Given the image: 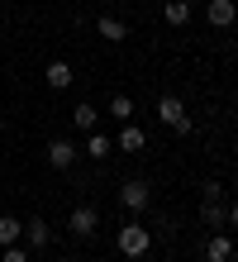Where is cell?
<instances>
[{
	"mask_svg": "<svg viewBox=\"0 0 238 262\" xmlns=\"http://www.w3.org/2000/svg\"><path fill=\"white\" fill-rule=\"evenodd\" d=\"M115 248H119L124 257H143V253H153V229H143L138 220L119 224V234H115Z\"/></svg>",
	"mask_w": 238,
	"mask_h": 262,
	"instance_id": "cell-1",
	"label": "cell"
},
{
	"mask_svg": "<svg viewBox=\"0 0 238 262\" xmlns=\"http://www.w3.org/2000/svg\"><path fill=\"white\" fill-rule=\"evenodd\" d=\"M157 119H162L171 134H181V138L196 129V124H190V115H186V105H181V96H162V100H157Z\"/></svg>",
	"mask_w": 238,
	"mask_h": 262,
	"instance_id": "cell-2",
	"label": "cell"
},
{
	"mask_svg": "<svg viewBox=\"0 0 238 262\" xmlns=\"http://www.w3.org/2000/svg\"><path fill=\"white\" fill-rule=\"evenodd\" d=\"M119 205H124V210H134V214H138V210H148V205H153V186H148V181H138V177H134V181H124V186H119Z\"/></svg>",
	"mask_w": 238,
	"mask_h": 262,
	"instance_id": "cell-3",
	"label": "cell"
},
{
	"mask_svg": "<svg viewBox=\"0 0 238 262\" xmlns=\"http://www.w3.org/2000/svg\"><path fill=\"white\" fill-rule=\"evenodd\" d=\"M67 229H72L76 238H91L95 229H100V210H95V205H76L72 220H67Z\"/></svg>",
	"mask_w": 238,
	"mask_h": 262,
	"instance_id": "cell-4",
	"label": "cell"
},
{
	"mask_svg": "<svg viewBox=\"0 0 238 262\" xmlns=\"http://www.w3.org/2000/svg\"><path fill=\"white\" fill-rule=\"evenodd\" d=\"M76 152H81V148H76L72 138H53V143H48V167H57V172H67V167L76 162Z\"/></svg>",
	"mask_w": 238,
	"mask_h": 262,
	"instance_id": "cell-5",
	"label": "cell"
},
{
	"mask_svg": "<svg viewBox=\"0 0 238 262\" xmlns=\"http://www.w3.org/2000/svg\"><path fill=\"white\" fill-rule=\"evenodd\" d=\"M205 19H210L214 29H233V19H238V0H210V5H205Z\"/></svg>",
	"mask_w": 238,
	"mask_h": 262,
	"instance_id": "cell-6",
	"label": "cell"
},
{
	"mask_svg": "<svg viewBox=\"0 0 238 262\" xmlns=\"http://www.w3.org/2000/svg\"><path fill=\"white\" fill-rule=\"evenodd\" d=\"M48 243H53V229H48V220H29V224H24V248H29V253H43Z\"/></svg>",
	"mask_w": 238,
	"mask_h": 262,
	"instance_id": "cell-7",
	"label": "cell"
},
{
	"mask_svg": "<svg viewBox=\"0 0 238 262\" xmlns=\"http://www.w3.org/2000/svg\"><path fill=\"white\" fill-rule=\"evenodd\" d=\"M43 81L53 86V91H67V86L76 81V72H72V62H62V57H57V62H48V72H43Z\"/></svg>",
	"mask_w": 238,
	"mask_h": 262,
	"instance_id": "cell-8",
	"label": "cell"
},
{
	"mask_svg": "<svg viewBox=\"0 0 238 262\" xmlns=\"http://www.w3.org/2000/svg\"><path fill=\"white\" fill-rule=\"evenodd\" d=\"M205 262H233V238L229 234H210V243H205Z\"/></svg>",
	"mask_w": 238,
	"mask_h": 262,
	"instance_id": "cell-9",
	"label": "cell"
},
{
	"mask_svg": "<svg viewBox=\"0 0 238 262\" xmlns=\"http://www.w3.org/2000/svg\"><path fill=\"white\" fill-rule=\"evenodd\" d=\"M95 29H100V38H110V43H124V38H129L124 19H115V14H100V19H95Z\"/></svg>",
	"mask_w": 238,
	"mask_h": 262,
	"instance_id": "cell-10",
	"label": "cell"
},
{
	"mask_svg": "<svg viewBox=\"0 0 238 262\" xmlns=\"http://www.w3.org/2000/svg\"><path fill=\"white\" fill-rule=\"evenodd\" d=\"M143 143H148V138H143V129H138V124H124L115 148H119V152H143Z\"/></svg>",
	"mask_w": 238,
	"mask_h": 262,
	"instance_id": "cell-11",
	"label": "cell"
},
{
	"mask_svg": "<svg viewBox=\"0 0 238 262\" xmlns=\"http://www.w3.org/2000/svg\"><path fill=\"white\" fill-rule=\"evenodd\" d=\"M200 220L210 224V229H224L229 224V210L219 205V200H200Z\"/></svg>",
	"mask_w": 238,
	"mask_h": 262,
	"instance_id": "cell-12",
	"label": "cell"
},
{
	"mask_svg": "<svg viewBox=\"0 0 238 262\" xmlns=\"http://www.w3.org/2000/svg\"><path fill=\"white\" fill-rule=\"evenodd\" d=\"M110 152H115L110 134H100V129H95V134H86V158H95V162H100V158H110Z\"/></svg>",
	"mask_w": 238,
	"mask_h": 262,
	"instance_id": "cell-13",
	"label": "cell"
},
{
	"mask_svg": "<svg viewBox=\"0 0 238 262\" xmlns=\"http://www.w3.org/2000/svg\"><path fill=\"white\" fill-rule=\"evenodd\" d=\"M24 238V224L14 220V214H0V248H10V243Z\"/></svg>",
	"mask_w": 238,
	"mask_h": 262,
	"instance_id": "cell-14",
	"label": "cell"
},
{
	"mask_svg": "<svg viewBox=\"0 0 238 262\" xmlns=\"http://www.w3.org/2000/svg\"><path fill=\"white\" fill-rule=\"evenodd\" d=\"M162 19L167 24H190V0H167V5H162Z\"/></svg>",
	"mask_w": 238,
	"mask_h": 262,
	"instance_id": "cell-15",
	"label": "cell"
},
{
	"mask_svg": "<svg viewBox=\"0 0 238 262\" xmlns=\"http://www.w3.org/2000/svg\"><path fill=\"white\" fill-rule=\"evenodd\" d=\"M72 119H76V129H81V134H95V119H100V110H95V105H76V110H72Z\"/></svg>",
	"mask_w": 238,
	"mask_h": 262,
	"instance_id": "cell-16",
	"label": "cell"
},
{
	"mask_svg": "<svg viewBox=\"0 0 238 262\" xmlns=\"http://www.w3.org/2000/svg\"><path fill=\"white\" fill-rule=\"evenodd\" d=\"M110 115H115V119H129L134 115V100L129 96H110Z\"/></svg>",
	"mask_w": 238,
	"mask_h": 262,
	"instance_id": "cell-17",
	"label": "cell"
},
{
	"mask_svg": "<svg viewBox=\"0 0 238 262\" xmlns=\"http://www.w3.org/2000/svg\"><path fill=\"white\" fill-rule=\"evenodd\" d=\"M0 262H29V248H19V243H10V248H0Z\"/></svg>",
	"mask_w": 238,
	"mask_h": 262,
	"instance_id": "cell-18",
	"label": "cell"
},
{
	"mask_svg": "<svg viewBox=\"0 0 238 262\" xmlns=\"http://www.w3.org/2000/svg\"><path fill=\"white\" fill-rule=\"evenodd\" d=\"M200 200H224V186H219V181H205V186H200Z\"/></svg>",
	"mask_w": 238,
	"mask_h": 262,
	"instance_id": "cell-19",
	"label": "cell"
},
{
	"mask_svg": "<svg viewBox=\"0 0 238 262\" xmlns=\"http://www.w3.org/2000/svg\"><path fill=\"white\" fill-rule=\"evenodd\" d=\"M229 224H233V229H238V205H229Z\"/></svg>",
	"mask_w": 238,
	"mask_h": 262,
	"instance_id": "cell-20",
	"label": "cell"
},
{
	"mask_svg": "<svg viewBox=\"0 0 238 262\" xmlns=\"http://www.w3.org/2000/svg\"><path fill=\"white\" fill-rule=\"evenodd\" d=\"M134 262H153V253H143V257H134Z\"/></svg>",
	"mask_w": 238,
	"mask_h": 262,
	"instance_id": "cell-21",
	"label": "cell"
}]
</instances>
